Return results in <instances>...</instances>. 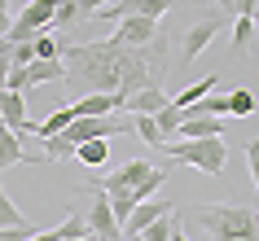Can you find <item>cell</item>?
I'll use <instances>...</instances> for the list:
<instances>
[{
	"mask_svg": "<svg viewBox=\"0 0 259 241\" xmlns=\"http://www.w3.org/2000/svg\"><path fill=\"white\" fill-rule=\"evenodd\" d=\"M171 241H189V237H185V228H176V237H171Z\"/></svg>",
	"mask_w": 259,
	"mask_h": 241,
	"instance_id": "4dcf8cb0",
	"label": "cell"
},
{
	"mask_svg": "<svg viewBox=\"0 0 259 241\" xmlns=\"http://www.w3.org/2000/svg\"><path fill=\"white\" fill-rule=\"evenodd\" d=\"M171 5H176V0H171Z\"/></svg>",
	"mask_w": 259,
	"mask_h": 241,
	"instance_id": "74e56055",
	"label": "cell"
},
{
	"mask_svg": "<svg viewBox=\"0 0 259 241\" xmlns=\"http://www.w3.org/2000/svg\"><path fill=\"white\" fill-rule=\"evenodd\" d=\"M163 154L171 162H185L202 175H224V162H229V145L220 136H202V140H171L163 145Z\"/></svg>",
	"mask_w": 259,
	"mask_h": 241,
	"instance_id": "3957f363",
	"label": "cell"
},
{
	"mask_svg": "<svg viewBox=\"0 0 259 241\" xmlns=\"http://www.w3.org/2000/svg\"><path fill=\"white\" fill-rule=\"evenodd\" d=\"M22 224H27V215L14 206V198H9L5 184H0V228H22Z\"/></svg>",
	"mask_w": 259,
	"mask_h": 241,
	"instance_id": "603a6c76",
	"label": "cell"
},
{
	"mask_svg": "<svg viewBox=\"0 0 259 241\" xmlns=\"http://www.w3.org/2000/svg\"><path fill=\"white\" fill-rule=\"evenodd\" d=\"M220 31H224V18H202V22H193V27L180 35V70H189L193 62L202 57V49L215 44Z\"/></svg>",
	"mask_w": 259,
	"mask_h": 241,
	"instance_id": "5b68a950",
	"label": "cell"
},
{
	"mask_svg": "<svg viewBox=\"0 0 259 241\" xmlns=\"http://www.w3.org/2000/svg\"><path fill=\"white\" fill-rule=\"evenodd\" d=\"M35 232H44V228H35V224H22V228H0V241H31Z\"/></svg>",
	"mask_w": 259,
	"mask_h": 241,
	"instance_id": "484cf974",
	"label": "cell"
},
{
	"mask_svg": "<svg viewBox=\"0 0 259 241\" xmlns=\"http://www.w3.org/2000/svg\"><path fill=\"white\" fill-rule=\"evenodd\" d=\"M154 123H158V132H163V136H176V132H180V123H185V110L171 101V106H163L158 114H154Z\"/></svg>",
	"mask_w": 259,
	"mask_h": 241,
	"instance_id": "d6986e66",
	"label": "cell"
},
{
	"mask_svg": "<svg viewBox=\"0 0 259 241\" xmlns=\"http://www.w3.org/2000/svg\"><path fill=\"white\" fill-rule=\"evenodd\" d=\"M198 224L215 241H259V206H250V202H202Z\"/></svg>",
	"mask_w": 259,
	"mask_h": 241,
	"instance_id": "7a4b0ae2",
	"label": "cell"
},
{
	"mask_svg": "<svg viewBox=\"0 0 259 241\" xmlns=\"http://www.w3.org/2000/svg\"><path fill=\"white\" fill-rule=\"evenodd\" d=\"M171 9V0H114V5H106V9H97V18L101 22H119V18H132V14H141V18H158Z\"/></svg>",
	"mask_w": 259,
	"mask_h": 241,
	"instance_id": "52a82bcc",
	"label": "cell"
},
{
	"mask_svg": "<svg viewBox=\"0 0 259 241\" xmlns=\"http://www.w3.org/2000/svg\"><path fill=\"white\" fill-rule=\"evenodd\" d=\"M75 18H79V5H75V0H62V5H57V14H53V31L70 27Z\"/></svg>",
	"mask_w": 259,
	"mask_h": 241,
	"instance_id": "d4e9b609",
	"label": "cell"
},
{
	"mask_svg": "<svg viewBox=\"0 0 259 241\" xmlns=\"http://www.w3.org/2000/svg\"><path fill=\"white\" fill-rule=\"evenodd\" d=\"M163 106H171V101H167V92H158V88H141L137 97H127V114H158V110Z\"/></svg>",
	"mask_w": 259,
	"mask_h": 241,
	"instance_id": "5bb4252c",
	"label": "cell"
},
{
	"mask_svg": "<svg viewBox=\"0 0 259 241\" xmlns=\"http://www.w3.org/2000/svg\"><path fill=\"white\" fill-rule=\"evenodd\" d=\"M215 83H220V75H206L202 83H189V88H185V92H176V106H180V110H189V106H198V101H202V97H211V92H215Z\"/></svg>",
	"mask_w": 259,
	"mask_h": 241,
	"instance_id": "2e32d148",
	"label": "cell"
},
{
	"mask_svg": "<svg viewBox=\"0 0 259 241\" xmlns=\"http://www.w3.org/2000/svg\"><path fill=\"white\" fill-rule=\"evenodd\" d=\"M163 215H171V202H167V198H150V202H141L137 211H132V219L123 224V237H141V232H145L154 219H163Z\"/></svg>",
	"mask_w": 259,
	"mask_h": 241,
	"instance_id": "7c38bea8",
	"label": "cell"
},
{
	"mask_svg": "<svg viewBox=\"0 0 259 241\" xmlns=\"http://www.w3.org/2000/svg\"><path fill=\"white\" fill-rule=\"evenodd\" d=\"M150 171H154V162L132 158V162H123V167H119L114 175H106V180H101V188H106V193H132V188H137Z\"/></svg>",
	"mask_w": 259,
	"mask_h": 241,
	"instance_id": "30bf717a",
	"label": "cell"
},
{
	"mask_svg": "<svg viewBox=\"0 0 259 241\" xmlns=\"http://www.w3.org/2000/svg\"><path fill=\"white\" fill-rule=\"evenodd\" d=\"M132 127H137V136L145 140V145H154V149H163V145H167V136L158 132L154 114H132Z\"/></svg>",
	"mask_w": 259,
	"mask_h": 241,
	"instance_id": "e0dca14e",
	"label": "cell"
},
{
	"mask_svg": "<svg viewBox=\"0 0 259 241\" xmlns=\"http://www.w3.org/2000/svg\"><path fill=\"white\" fill-rule=\"evenodd\" d=\"M35 62H62V49H57V35H53V27L35 35Z\"/></svg>",
	"mask_w": 259,
	"mask_h": 241,
	"instance_id": "44dd1931",
	"label": "cell"
},
{
	"mask_svg": "<svg viewBox=\"0 0 259 241\" xmlns=\"http://www.w3.org/2000/svg\"><path fill=\"white\" fill-rule=\"evenodd\" d=\"M31 62H35V40H31V44H18V49H14V66H31Z\"/></svg>",
	"mask_w": 259,
	"mask_h": 241,
	"instance_id": "f1b7e54d",
	"label": "cell"
},
{
	"mask_svg": "<svg viewBox=\"0 0 259 241\" xmlns=\"http://www.w3.org/2000/svg\"><path fill=\"white\" fill-rule=\"evenodd\" d=\"M0 119L9 123V132H18V136L35 132V123H31V114H27V92L0 88Z\"/></svg>",
	"mask_w": 259,
	"mask_h": 241,
	"instance_id": "9c48e42d",
	"label": "cell"
},
{
	"mask_svg": "<svg viewBox=\"0 0 259 241\" xmlns=\"http://www.w3.org/2000/svg\"><path fill=\"white\" fill-rule=\"evenodd\" d=\"M18 162H44V158H31L27 149H22V136L9 132V123L0 119V171H9Z\"/></svg>",
	"mask_w": 259,
	"mask_h": 241,
	"instance_id": "4fadbf2b",
	"label": "cell"
},
{
	"mask_svg": "<svg viewBox=\"0 0 259 241\" xmlns=\"http://www.w3.org/2000/svg\"><path fill=\"white\" fill-rule=\"evenodd\" d=\"M14 49H18V44L0 40V88H5V79H9V70H14Z\"/></svg>",
	"mask_w": 259,
	"mask_h": 241,
	"instance_id": "4316f807",
	"label": "cell"
},
{
	"mask_svg": "<svg viewBox=\"0 0 259 241\" xmlns=\"http://www.w3.org/2000/svg\"><path fill=\"white\" fill-rule=\"evenodd\" d=\"M106 5H114V0H106Z\"/></svg>",
	"mask_w": 259,
	"mask_h": 241,
	"instance_id": "d590c367",
	"label": "cell"
},
{
	"mask_svg": "<svg viewBox=\"0 0 259 241\" xmlns=\"http://www.w3.org/2000/svg\"><path fill=\"white\" fill-rule=\"evenodd\" d=\"M75 158H79L83 167H101V162L110 158V140H88V145L75 149Z\"/></svg>",
	"mask_w": 259,
	"mask_h": 241,
	"instance_id": "ffe728a7",
	"label": "cell"
},
{
	"mask_svg": "<svg viewBox=\"0 0 259 241\" xmlns=\"http://www.w3.org/2000/svg\"><path fill=\"white\" fill-rule=\"evenodd\" d=\"M123 241H127V237H123Z\"/></svg>",
	"mask_w": 259,
	"mask_h": 241,
	"instance_id": "f35d334b",
	"label": "cell"
},
{
	"mask_svg": "<svg viewBox=\"0 0 259 241\" xmlns=\"http://www.w3.org/2000/svg\"><path fill=\"white\" fill-rule=\"evenodd\" d=\"M176 228H180L176 215H163V219H154V224L141 232V241H171V237H176Z\"/></svg>",
	"mask_w": 259,
	"mask_h": 241,
	"instance_id": "ac0fdd59",
	"label": "cell"
},
{
	"mask_svg": "<svg viewBox=\"0 0 259 241\" xmlns=\"http://www.w3.org/2000/svg\"><path fill=\"white\" fill-rule=\"evenodd\" d=\"M127 241H141V237H127Z\"/></svg>",
	"mask_w": 259,
	"mask_h": 241,
	"instance_id": "e575fe53",
	"label": "cell"
},
{
	"mask_svg": "<svg viewBox=\"0 0 259 241\" xmlns=\"http://www.w3.org/2000/svg\"><path fill=\"white\" fill-rule=\"evenodd\" d=\"M93 241H101V237H93Z\"/></svg>",
	"mask_w": 259,
	"mask_h": 241,
	"instance_id": "8d00e7d4",
	"label": "cell"
},
{
	"mask_svg": "<svg viewBox=\"0 0 259 241\" xmlns=\"http://www.w3.org/2000/svg\"><path fill=\"white\" fill-rule=\"evenodd\" d=\"M66 62H70L66 79H79L83 88H93V92H119L127 49L114 44V40H88V44H70Z\"/></svg>",
	"mask_w": 259,
	"mask_h": 241,
	"instance_id": "6da1fadb",
	"label": "cell"
},
{
	"mask_svg": "<svg viewBox=\"0 0 259 241\" xmlns=\"http://www.w3.org/2000/svg\"><path fill=\"white\" fill-rule=\"evenodd\" d=\"M255 22H259V0H255Z\"/></svg>",
	"mask_w": 259,
	"mask_h": 241,
	"instance_id": "d6a6232c",
	"label": "cell"
},
{
	"mask_svg": "<svg viewBox=\"0 0 259 241\" xmlns=\"http://www.w3.org/2000/svg\"><path fill=\"white\" fill-rule=\"evenodd\" d=\"M75 241H93V237H75Z\"/></svg>",
	"mask_w": 259,
	"mask_h": 241,
	"instance_id": "836d02e7",
	"label": "cell"
},
{
	"mask_svg": "<svg viewBox=\"0 0 259 241\" xmlns=\"http://www.w3.org/2000/svg\"><path fill=\"white\" fill-rule=\"evenodd\" d=\"M123 106H127V97H119V92H93L83 101H75V119H110Z\"/></svg>",
	"mask_w": 259,
	"mask_h": 241,
	"instance_id": "8fae6325",
	"label": "cell"
},
{
	"mask_svg": "<svg viewBox=\"0 0 259 241\" xmlns=\"http://www.w3.org/2000/svg\"><path fill=\"white\" fill-rule=\"evenodd\" d=\"M9 27H14V22H9V14H0V40L9 35Z\"/></svg>",
	"mask_w": 259,
	"mask_h": 241,
	"instance_id": "f546056e",
	"label": "cell"
},
{
	"mask_svg": "<svg viewBox=\"0 0 259 241\" xmlns=\"http://www.w3.org/2000/svg\"><path fill=\"white\" fill-rule=\"evenodd\" d=\"M246 162H250V180H255V188H259V136L246 140Z\"/></svg>",
	"mask_w": 259,
	"mask_h": 241,
	"instance_id": "83f0119b",
	"label": "cell"
},
{
	"mask_svg": "<svg viewBox=\"0 0 259 241\" xmlns=\"http://www.w3.org/2000/svg\"><path fill=\"white\" fill-rule=\"evenodd\" d=\"M154 31H158V22H154V18L132 14V18H119V22H114V35H110V40L123 44V49H145V44L154 40Z\"/></svg>",
	"mask_w": 259,
	"mask_h": 241,
	"instance_id": "ba28073f",
	"label": "cell"
},
{
	"mask_svg": "<svg viewBox=\"0 0 259 241\" xmlns=\"http://www.w3.org/2000/svg\"><path fill=\"white\" fill-rule=\"evenodd\" d=\"M229 114H233V119L255 114V92H250V88H237V92H229Z\"/></svg>",
	"mask_w": 259,
	"mask_h": 241,
	"instance_id": "cb8c5ba5",
	"label": "cell"
},
{
	"mask_svg": "<svg viewBox=\"0 0 259 241\" xmlns=\"http://www.w3.org/2000/svg\"><path fill=\"white\" fill-rule=\"evenodd\" d=\"M123 127H132V123H119V119H75L57 136H66L70 145L79 149V145H88V140H110V136H119Z\"/></svg>",
	"mask_w": 259,
	"mask_h": 241,
	"instance_id": "8992f818",
	"label": "cell"
},
{
	"mask_svg": "<svg viewBox=\"0 0 259 241\" xmlns=\"http://www.w3.org/2000/svg\"><path fill=\"white\" fill-rule=\"evenodd\" d=\"M88 193H93V206H88V228H93V237H101V241H123V228H119V219H114V211H110V193L101 188V180H88Z\"/></svg>",
	"mask_w": 259,
	"mask_h": 241,
	"instance_id": "277c9868",
	"label": "cell"
},
{
	"mask_svg": "<svg viewBox=\"0 0 259 241\" xmlns=\"http://www.w3.org/2000/svg\"><path fill=\"white\" fill-rule=\"evenodd\" d=\"M250 35H255V18H233V53L237 57L250 49Z\"/></svg>",
	"mask_w": 259,
	"mask_h": 241,
	"instance_id": "7402d4cb",
	"label": "cell"
},
{
	"mask_svg": "<svg viewBox=\"0 0 259 241\" xmlns=\"http://www.w3.org/2000/svg\"><path fill=\"white\" fill-rule=\"evenodd\" d=\"M70 123H75V106H62V110H53L49 119L35 123V136H44V140H49V136H57L62 127H70Z\"/></svg>",
	"mask_w": 259,
	"mask_h": 241,
	"instance_id": "9a60e30c",
	"label": "cell"
},
{
	"mask_svg": "<svg viewBox=\"0 0 259 241\" xmlns=\"http://www.w3.org/2000/svg\"><path fill=\"white\" fill-rule=\"evenodd\" d=\"M5 9H9V0H0V14H5Z\"/></svg>",
	"mask_w": 259,
	"mask_h": 241,
	"instance_id": "1f68e13d",
	"label": "cell"
}]
</instances>
